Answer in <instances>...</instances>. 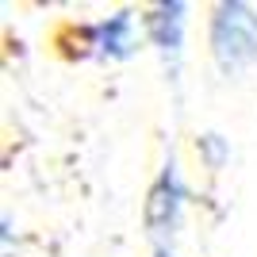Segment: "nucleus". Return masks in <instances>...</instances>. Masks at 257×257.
<instances>
[{
  "instance_id": "7ed1b4c3",
  "label": "nucleus",
  "mask_w": 257,
  "mask_h": 257,
  "mask_svg": "<svg viewBox=\"0 0 257 257\" xmlns=\"http://www.w3.org/2000/svg\"><path fill=\"white\" fill-rule=\"evenodd\" d=\"M81 54L96 58V62H131L139 46L146 43V31H142V16H135L131 8H119L104 20L88 23L81 31Z\"/></svg>"
},
{
  "instance_id": "423d86ee",
  "label": "nucleus",
  "mask_w": 257,
  "mask_h": 257,
  "mask_svg": "<svg viewBox=\"0 0 257 257\" xmlns=\"http://www.w3.org/2000/svg\"><path fill=\"white\" fill-rule=\"evenodd\" d=\"M4 257H12V215H4Z\"/></svg>"
},
{
  "instance_id": "f03ea898",
  "label": "nucleus",
  "mask_w": 257,
  "mask_h": 257,
  "mask_svg": "<svg viewBox=\"0 0 257 257\" xmlns=\"http://www.w3.org/2000/svg\"><path fill=\"white\" fill-rule=\"evenodd\" d=\"M184 211H188V181L181 173V161L177 154H165L158 177H154L150 192H146V234L154 238V246H173V238L184 223Z\"/></svg>"
},
{
  "instance_id": "39448f33",
  "label": "nucleus",
  "mask_w": 257,
  "mask_h": 257,
  "mask_svg": "<svg viewBox=\"0 0 257 257\" xmlns=\"http://www.w3.org/2000/svg\"><path fill=\"white\" fill-rule=\"evenodd\" d=\"M196 154H200V161H204L211 173H219L230 161V139H223L219 131H204L200 139H196Z\"/></svg>"
},
{
  "instance_id": "20e7f679",
  "label": "nucleus",
  "mask_w": 257,
  "mask_h": 257,
  "mask_svg": "<svg viewBox=\"0 0 257 257\" xmlns=\"http://www.w3.org/2000/svg\"><path fill=\"white\" fill-rule=\"evenodd\" d=\"M142 31L154 54L161 58L165 73L177 81L184 62V39H188V4L184 0H158L146 16H142Z\"/></svg>"
},
{
  "instance_id": "f257e3e1",
  "label": "nucleus",
  "mask_w": 257,
  "mask_h": 257,
  "mask_svg": "<svg viewBox=\"0 0 257 257\" xmlns=\"http://www.w3.org/2000/svg\"><path fill=\"white\" fill-rule=\"evenodd\" d=\"M207 50L223 77H242L257 65V8L246 0H219L207 16Z\"/></svg>"
},
{
  "instance_id": "0eeeda50",
  "label": "nucleus",
  "mask_w": 257,
  "mask_h": 257,
  "mask_svg": "<svg viewBox=\"0 0 257 257\" xmlns=\"http://www.w3.org/2000/svg\"><path fill=\"white\" fill-rule=\"evenodd\" d=\"M150 257H177V249H173V246H154Z\"/></svg>"
}]
</instances>
